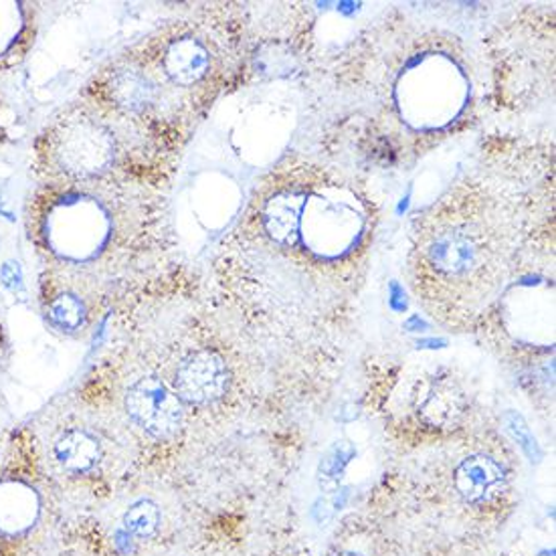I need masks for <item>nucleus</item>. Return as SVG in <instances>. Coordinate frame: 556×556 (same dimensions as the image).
<instances>
[{"label":"nucleus","instance_id":"f03ea898","mask_svg":"<svg viewBox=\"0 0 556 556\" xmlns=\"http://www.w3.org/2000/svg\"><path fill=\"white\" fill-rule=\"evenodd\" d=\"M126 410L154 438L175 435L185 419L182 401L156 377H144L134 382L126 393Z\"/></svg>","mask_w":556,"mask_h":556},{"label":"nucleus","instance_id":"6e6552de","mask_svg":"<svg viewBox=\"0 0 556 556\" xmlns=\"http://www.w3.org/2000/svg\"><path fill=\"white\" fill-rule=\"evenodd\" d=\"M162 65L176 86H194L208 74L211 55L199 39L185 37L168 45Z\"/></svg>","mask_w":556,"mask_h":556},{"label":"nucleus","instance_id":"ddd939ff","mask_svg":"<svg viewBox=\"0 0 556 556\" xmlns=\"http://www.w3.org/2000/svg\"><path fill=\"white\" fill-rule=\"evenodd\" d=\"M49 320L63 332H75L86 323V307L72 293L59 295L49 306Z\"/></svg>","mask_w":556,"mask_h":556},{"label":"nucleus","instance_id":"9d476101","mask_svg":"<svg viewBox=\"0 0 556 556\" xmlns=\"http://www.w3.org/2000/svg\"><path fill=\"white\" fill-rule=\"evenodd\" d=\"M59 466L72 473H88L102 459L100 441L84 429L65 431L53 447Z\"/></svg>","mask_w":556,"mask_h":556},{"label":"nucleus","instance_id":"20e7f679","mask_svg":"<svg viewBox=\"0 0 556 556\" xmlns=\"http://www.w3.org/2000/svg\"><path fill=\"white\" fill-rule=\"evenodd\" d=\"M58 156L67 173L93 175L112 162L114 140L100 124L75 119L59 138Z\"/></svg>","mask_w":556,"mask_h":556},{"label":"nucleus","instance_id":"f257e3e1","mask_svg":"<svg viewBox=\"0 0 556 556\" xmlns=\"http://www.w3.org/2000/svg\"><path fill=\"white\" fill-rule=\"evenodd\" d=\"M492 255L485 231L471 220H441L424 233L421 260L440 281L485 278Z\"/></svg>","mask_w":556,"mask_h":556},{"label":"nucleus","instance_id":"f8f14e48","mask_svg":"<svg viewBox=\"0 0 556 556\" xmlns=\"http://www.w3.org/2000/svg\"><path fill=\"white\" fill-rule=\"evenodd\" d=\"M161 527V508L152 500H140L124 516V528L136 539H152Z\"/></svg>","mask_w":556,"mask_h":556},{"label":"nucleus","instance_id":"1a4fd4ad","mask_svg":"<svg viewBox=\"0 0 556 556\" xmlns=\"http://www.w3.org/2000/svg\"><path fill=\"white\" fill-rule=\"evenodd\" d=\"M464 395L455 387L454 382L447 379H435L427 389L424 395L419 396V415L425 424L440 429H450L459 424L464 415Z\"/></svg>","mask_w":556,"mask_h":556},{"label":"nucleus","instance_id":"39448f33","mask_svg":"<svg viewBox=\"0 0 556 556\" xmlns=\"http://www.w3.org/2000/svg\"><path fill=\"white\" fill-rule=\"evenodd\" d=\"M307 192L298 189L279 191L265 201L262 208V227L265 235L279 248H293L302 235Z\"/></svg>","mask_w":556,"mask_h":556},{"label":"nucleus","instance_id":"2eb2a0df","mask_svg":"<svg viewBox=\"0 0 556 556\" xmlns=\"http://www.w3.org/2000/svg\"><path fill=\"white\" fill-rule=\"evenodd\" d=\"M340 556H363V555H358V553H344V555H340Z\"/></svg>","mask_w":556,"mask_h":556},{"label":"nucleus","instance_id":"7ed1b4c3","mask_svg":"<svg viewBox=\"0 0 556 556\" xmlns=\"http://www.w3.org/2000/svg\"><path fill=\"white\" fill-rule=\"evenodd\" d=\"M229 368L219 352L197 351L176 368L175 393L180 401L205 407L220 401L229 391Z\"/></svg>","mask_w":556,"mask_h":556},{"label":"nucleus","instance_id":"423d86ee","mask_svg":"<svg viewBox=\"0 0 556 556\" xmlns=\"http://www.w3.org/2000/svg\"><path fill=\"white\" fill-rule=\"evenodd\" d=\"M455 492L468 504L498 498L506 488V471L490 455H469L454 471Z\"/></svg>","mask_w":556,"mask_h":556},{"label":"nucleus","instance_id":"9b49d317","mask_svg":"<svg viewBox=\"0 0 556 556\" xmlns=\"http://www.w3.org/2000/svg\"><path fill=\"white\" fill-rule=\"evenodd\" d=\"M112 96L119 105L132 112H142L156 100V88L148 81L147 75L119 72L112 84Z\"/></svg>","mask_w":556,"mask_h":556},{"label":"nucleus","instance_id":"4468645a","mask_svg":"<svg viewBox=\"0 0 556 556\" xmlns=\"http://www.w3.org/2000/svg\"><path fill=\"white\" fill-rule=\"evenodd\" d=\"M354 457V450L349 443H337L328 454L324 455L323 464L318 469V480L320 485L330 490L337 488L338 483L342 482L344 471L349 468L351 459Z\"/></svg>","mask_w":556,"mask_h":556},{"label":"nucleus","instance_id":"0eeeda50","mask_svg":"<svg viewBox=\"0 0 556 556\" xmlns=\"http://www.w3.org/2000/svg\"><path fill=\"white\" fill-rule=\"evenodd\" d=\"M41 516V498L25 482H0V534L18 536L29 532Z\"/></svg>","mask_w":556,"mask_h":556}]
</instances>
